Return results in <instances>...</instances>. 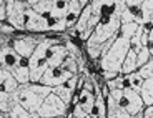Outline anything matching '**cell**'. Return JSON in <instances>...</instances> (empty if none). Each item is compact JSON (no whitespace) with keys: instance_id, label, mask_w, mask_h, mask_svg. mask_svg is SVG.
<instances>
[{"instance_id":"6da1fadb","label":"cell","mask_w":153,"mask_h":118,"mask_svg":"<svg viewBox=\"0 0 153 118\" xmlns=\"http://www.w3.org/2000/svg\"><path fill=\"white\" fill-rule=\"evenodd\" d=\"M138 27H140V23L137 22L122 23L120 32L117 35V40L108 48L107 53L102 55V68H103V72L105 70H111V72H120L122 70L123 62H125L126 55L131 48V37L135 35Z\"/></svg>"},{"instance_id":"7a4b0ae2","label":"cell","mask_w":153,"mask_h":118,"mask_svg":"<svg viewBox=\"0 0 153 118\" xmlns=\"http://www.w3.org/2000/svg\"><path fill=\"white\" fill-rule=\"evenodd\" d=\"M52 91H53L52 87H47L43 83H37V82H30V83L20 85L13 91V96H15L17 103L25 107L33 117H37L38 108L42 107V103L45 102V98Z\"/></svg>"},{"instance_id":"3957f363","label":"cell","mask_w":153,"mask_h":118,"mask_svg":"<svg viewBox=\"0 0 153 118\" xmlns=\"http://www.w3.org/2000/svg\"><path fill=\"white\" fill-rule=\"evenodd\" d=\"M58 43L55 38H40L37 50L33 52L30 58H28V65H30V76L32 82H40V78L43 76V73L48 70V50L52 45Z\"/></svg>"},{"instance_id":"277c9868","label":"cell","mask_w":153,"mask_h":118,"mask_svg":"<svg viewBox=\"0 0 153 118\" xmlns=\"http://www.w3.org/2000/svg\"><path fill=\"white\" fill-rule=\"evenodd\" d=\"M122 27V19L118 13H111L108 17H102L100 23L95 27L92 37L87 40V45H95V43H105L108 38L117 35Z\"/></svg>"},{"instance_id":"5b68a950","label":"cell","mask_w":153,"mask_h":118,"mask_svg":"<svg viewBox=\"0 0 153 118\" xmlns=\"http://www.w3.org/2000/svg\"><path fill=\"white\" fill-rule=\"evenodd\" d=\"M67 110H68V105L57 93L52 91L42 103V107L38 108L37 117H65Z\"/></svg>"},{"instance_id":"8992f818","label":"cell","mask_w":153,"mask_h":118,"mask_svg":"<svg viewBox=\"0 0 153 118\" xmlns=\"http://www.w3.org/2000/svg\"><path fill=\"white\" fill-rule=\"evenodd\" d=\"M7 2V20L12 27L15 28H25L27 22V2H20V0H5Z\"/></svg>"},{"instance_id":"52a82bcc","label":"cell","mask_w":153,"mask_h":118,"mask_svg":"<svg viewBox=\"0 0 153 118\" xmlns=\"http://www.w3.org/2000/svg\"><path fill=\"white\" fill-rule=\"evenodd\" d=\"M2 48H0V63H2V68L7 70H13L20 62L23 60V57L13 48V45H8L7 43V35H2Z\"/></svg>"},{"instance_id":"ba28073f","label":"cell","mask_w":153,"mask_h":118,"mask_svg":"<svg viewBox=\"0 0 153 118\" xmlns=\"http://www.w3.org/2000/svg\"><path fill=\"white\" fill-rule=\"evenodd\" d=\"M73 73L68 72L67 68H63V67H48V70H47L45 73H43V76L40 78V82L38 83H43L47 85V87H58V85L65 83L68 78H72Z\"/></svg>"},{"instance_id":"9c48e42d","label":"cell","mask_w":153,"mask_h":118,"mask_svg":"<svg viewBox=\"0 0 153 118\" xmlns=\"http://www.w3.org/2000/svg\"><path fill=\"white\" fill-rule=\"evenodd\" d=\"M120 105H123L130 115H137L145 110V102H143L140 91H135L131 88H125L123 90V96H122Z\"/></svg>"},{"instance_id":"30bf717a","label":"cell","mask_w":153,"mask_h":118,"mask_svg":"<svg viewBox=\"0 0 153 118\" xmlns=\"http://www.w3.org/2000/svg\"><path fill=\"white\" fill-rule=\"evenodd\" d=\"M38 43H40V38H37V37H28V35H27V37L13 38L12 45H13V48H15L23 58H30L32 55H33V52L37 50Z\"/></svg>"},{"instance_id":"8fae6325","label":"cell","mask_w":153,"mask_h":118,"mask_svg":"<svg viewBox=\"0 0 153 118\" xmlns=\"http://www.w3.org/2000/svg\"><path fill=\"white\" fill-rule=\"evenodd\" d=\"M25 28L32 32H45L48 28V19L40 15L38 12H35L32 7L27 8V22H25Z\"/></svg>"},{"instance_id":"7c38bea8","label":"cell","mask_w":153,"mask_h":118,"mask_svg":"<svg viewBox=\"0 0 153 118\" xmlns=\"http://www.w3.org/2000/svg\"><path fill=\"white\" fill-rule=\"evenodd\" d=\"M76 85H78V76L73 75L72 78H68V80L65 82V83L58 85V87L53 88V93H57L58 96H60L63 102L67 103V105H70V102H72L73 98V91H75Z\"/></svg>"},{"instance_id":"4fadbf2b","label":"cell","mask_w":153,"mask_h":118,"mask_svg":"<svg viewBox=\"0 0 153 118\" xmlns=\"http://www.w3.org/2000/svg\"><path fill=\"white\" fill-rule=\"evenodd\" d=\"M68 55H70V52H68V48H67V45L55 43V45H52L48 50V65L50 67H62Z\"/></svg>"},{"instance_id":"5bb4252c","label":"cell","mask_w":153,"mask_h":118,"mask_svg":"<svg viewBox=\"0 0 153 118\" xmlns=\"http://www.w3.org/2000/svg\"><path fill=\"white\" fill-rule=\"evenodd\" d=\"M107 118H131V115L113 96L107 95Z\"/></svg>"},{"instance_id":"9a60e30c","label":"cell","mask_w":153,"mask_h":118,"mask_svg":"<svg viewBox=\"0 0 153 118\" xmlns=\"http://www.w3.org/2000/svg\"><path fill=\"white\" fill-rule=\"evenodd\" d=\"M20 87L19 80H17L13 73L7 68H0V90L8 91V93H13L17 88Z\"/></svg>"},{"instance_id":"2e32d148","label":"cell","mask_w":153,"mask_h":118,"mask_svg":"<svg viewBox=\"0 0 153 118\" xmlns=\"http://www.w3.org/2000/svg\"><path fill=\"white\" fill-rule=\"evenodd\" d=\"M13 76L19 80L20 85H25V83H30L32 82V76H30V65H28V58H23L15 68L12 70Z\"/></svg>"},{"instance_id":"e0dca14e","label":"cell","mask_w":153,"mask_h":118,"mask_svg":"<svg viewBox=\"0 0 153 118\" xmlns=\"http://www.w3.org/2000/svg\"><path fill=\"white\" fill-rule=\"evenodd\" d=\"M76 103H78L80 107H83V110L87 111L88 115H92L93 108H95V103H97V96L93 95L92 90H87V88H83V90L80 91L78 98H76Z\"/></svg>"},{"instance_id":"ac0fdd59","label":"cell","mask_w":153,"mask_h":118,"mask_svg":"<svg viewBox=\"0 0 153 118\" xmlns=\"http://www.w3.org/2000/svg\"><path fill=\"white\" fill-rule=\"evenodd\" d=\"M137 70H138V53L133 48H130V52H128V55H126L125 62H123V65H122L120 73H122V75H128V73H133V72H137Z\"/></svg>"},{"instance_id":"d6986e66","label":"cell","mask_w":153,"mask_h":118,"mask_svg":"<svg viewBox=\"0 0 153 118\" xmlns=\"http://www.w3.org/2000/svg\"><path fill=\"white\" fill-rule=\"evenodd\" d=\"M92 15H93L92 4H88L87 7H83L80 17H78V20H76V23H75V28L78 30V35H80L83 30H87V25H88V22H90V19H92Z\"/></svg>"},{"instance_id":"ffe728a7","label":"cell","mask_w":153,"mask_h":118,"mask_svg":"<svg viewBox=\"0 0 153 118\" xmlns=\"http://www.w3.org/2000/svg\"><path fill=\"white\" fill-rule=\"evenodd\" d=\"M143 82H145V78H143L142 75H140V72H133V73H128V75H125V88H131V90L135 91H140L143 87Z\"/></svg>"},{"instance_id":"44dd1931","label":"cell","mask_w":153,"mask_h":118,"mask_svg":"<svg viewBox=\"0 0 153 118\" xmlns=\"http://www.w3.org/2000/svg\"><path fill=\"white\" fill-rule=\"evenodd\" d=\"M15 105H17V100H15V96H13V93L0 90V111H2V113H8Z\"/></svg>"},{"instance_id":"7402d4cb","label":"cell","mask_w":153,"mask_h":118,"mask_svg":"<svg viewBox=\"0 0 153 118\" xmlns=\"http://www.w3.org/2000/svg\"><path fill=\"white\" fill-rule=\"evenodd\" d=\"M82 10H83V7H82L76 0H72V2H70L68 10H67V15H65L67 22H68V27H72L73 23H76V20H78V17H80Z\"/></svg>"},{"instance_id":"603a6c76","label":"cell","mask_w":153,"mask_h":118,"mask_svg":"<svg viewBox=\"0 0 153 118\" xmlns=\"http://www.w3.org/2000/svg\"><path fill=\"white\" fill-rule=\"evenodd\" d=\"M140 95H142L145 105H153V76L152 78H146L143 82V87L140 90Z\"/></svg>"},{"instance_id":"cb8c5ba5","label":"cell","mask_w":153,"mask_h":118,"mask_svg":"<svg viewBox=\"0 0 153 118\" xmlns=\"http://www.w3.org/2000/svg\"><path fill=\"white\" fill-rule=\"evenodd\" d=\"M140 10H142L143 25H145V23H152L153 25V0H143Z\"/></svg>"},{"instance_id":"d4e9b609","label":"cell","mask_w":153,"mask_h":118,"mask_svg":"<svg viewBox=\"0 0 153 118\" xmlns=\"http://www.w3.org/2000/svg\"><path fill=\"white\" fill-rule=\"evenodd\" d=\"M8 118H35L25 107H22L20 103H17L15 107L8 111Z\"/></svg>"},{"instance_id":"484cf974","label":"cell","mask_w":153,"mask_h":118,"mask_svg":"<svg viewBox=\"0 0 153 118\" xmlns=\"http://www.w3.org/2000/svg\"><path fill=\"white\" fill-rule=\"evenodd\" d=\"M143 30H145V25H140V27L137 28V32H135V35L131 37V48H133L135 52H137V53L143 48V43H142V35H143Z\"/></svg>"},{"instance_id":"4316f807","label":"cell","mask_w":153,"mask_h":118,"mask_svg":"<svg viewBox=\"0 0 153 118\" xmlns=\"http://www.w3.org/2000/svg\"><path fill=\"white\" fill-rule=\"evenodd\" d=\"M138 72H140V75H142L145 80H146V78H152V76H153V57L150 58L143 67H140Z\"/></svg>"},{"instance_id":"83f0119b","label":"cell","mask_w":153,"mask_h":118,"mask_svg":"<svg viewBox=\"0 0 153 118\" xmlns=\"http://www.w3.org/2000/svg\"><path fill=\"white\" fill-rule=\"evenodd\" d=\"M63 68H67L68 72H72L73 75H78V65H76V58L72 57V55H68L67 57V60L63 62V65H62Z\"/></svg>"},{"instance_id":"f1b7e54d","label":"cell","mask_w":153,"mask_h":118,"mask_svg":"<svg viewBox=\"0 0 153 118\" xmlns=\"http://www.w3.org/2000/svg\"><path fill=\"white\" fill-rule=\"evenodd\" d=\"M107 87H108V90H115V88H125L126 85H125V75H122L120 73L117 78H113V80H108L107 82Z\"/></svg>"},{"instance_id":"f546056e","label":"cell","mask_w":153,"mask_h":118,"mask_svg":"<svg viewBox=\"0 0 153 118\" xmlns=\"http://www.w3.org/2000/svg\"><path fill=\"white\" fill-rule=\"evenodd\" d=\"M150 58H152L150 48H148V47H143V48L138 52V68H140V67H143V65L150 60Z\"/></svg>"},{"instance_id":"4dcf8cb0","label":"cell","mask_w":153,"mask_h":118,"mask_svg":"<svg viewBox=\"0 0 153 118\" xmlns=\"http://www.w3.org/2000/svg\"><path fill=\"white\" fill-rule=\"evenodd\" d=\"M120 19H122V23H131V22H135V15H133V12H131V8L126 7L125 10L122 12Z\"/></svg>"},{"instance_id":"1f68e13d","label":"cell","mask_w":153,"mask_h":118,"mask_svg":"<svg viewBox=\"0 0 153 118\" xmlns=\"http://www.w3.org/2000/svg\"><path fill=\"white\" fill-rule=\"evenodd\" d=\"M73 117H75V118H85V117H88V113L83 110V107H80L78 103H75V110H73Z\"/></svg>"},{"instance_id":"d6a6232c","label":"cell","mask_w":153,"mask_h":118,"mask_svg":"<svg viewBox=\"0 0 153 118\" xmlns=\"http://www.w3.org/2000/svg\"><path fill=\"white\" fill-rule=\"evenodd\" d=\"M67 48H68V52H70V55L72 57H75V58H80V53H78V48H76L75 45H73L70 40H67ZM82 60V58H80Z\"/></svg>"},{"instance_id":"836d02e7","label":"cell","mask_w":153,"mask_h":118,"mask_svg":"<svg viewBox=\"0 0 153 118\" xmlns=\"http://www.w3.org/2000/svg\"><path fill=\"white\" fill-rule=\"evenodd\" d=\"M7 2H5V0H2V2H0V20H2V22H5V20H7Z\"/></svg>"},{"instance_id":"e575fe53","label":"cell","mask_w":153,"mask_h":118,"mask_svg":"<svg viewBox=\"0 0 153 118\" xmlns=\"http://www.w3.org/2000/svg\"><path fill=\"white\" fill-rule=\"evenodd\" d=\"M120 75V72H111V70H105L103 72V78L105 80H113V78H117V76Z\"/></svg>"},{"instance_id":"d590c367","label":"cell","mask_w":153,"mask_h":118,"mask_svg":"<svg viewBox=\"0 0 153 118\" xmlns=\"http://www.w3.org/2000/svg\"><path fill=\"white\" fill-rule=\"evenodd\" d=\"M13 30H15V27H12L10 23H4L2 27H0V32H2V35H8V33H13Z\"/></svg>"},{"instance_id":"8d00e7d4","label":"cell","mask_w":153,"mask_h":118,"mask_svg":"<svg viewBox=\"0 0 153 118\" xmlns=\"http://www.w3.org/2000/svg\"><path fill=\"white\" fill-rule=\"evenodd\" d=\"M142 4H143V0H126V7H128V8L140 7Z\"/></svg>"},{"instance_id":"74e56055","label":"cell","mask_w":153,"mask_h":118,"mask_svg":"<svg viewBox=\"0 0 153 118\" xmlns=\"http://www.w3.org/2000/svg\"><path fill=\"white\" fill-rule=\"evenodd\" d=\"M143 118H153V105H146L143 110Z\"/></svg>"},{"instance_id":"f35d334b","label":"cell","mask_w":153,"mask_h":118,"mask_svg":"<svg viewBox=\"0 0 153 118\" xmlns=\"http://www.w3.org/2000/svg\"><path fill=\"white\" fill-rule=\"evenodd\" d=\"M150 48V53H152V57H153V28L150 30V38H148V45H146Z\"/></svg>"},{"instance_id":"ab89813d","label":"cell","mask_w":153,"mask_h":118,"mask_svg":"<svg viewBox=\"0 0 153 118\" xmlns=\"http://www.w3.org/2000/svg\"><path fill=\"white\" fill-rule=\"evenodd\" d=\"M76 2H78V4L82 5V7H87V5L90 4V2H88V0H76Z\"/></svg>"},{"instance_id":"60d3db41","label":"cell","mask_w":153,"mask_h":118,"mask_svg":"<svg viewBox=\"0 0 153 118\" xmlns=\"http://www.w3.org/2000/svg\"><path fill=\"white\" fill-rule=\"evenodd\" d=\"M131 118H143V111H140L137 115H131Z\"/></svg>"},{"instance_id":"b9f144b4","label":"cell","mask_w":153,"mask_h":118,"mask_svg":"<svg viewBox=\"0 0 153 118\" xmlns=\"http://www.w3.org/2000/svg\"><path fill=\"white\" fill-rule=\"evenodd\" d=\"M35 118H65V117H35Z\"/></svg>"},{"instance_id":"7bdbcfd3","label":"cell","mask_w":153,"mask_h":118,"mask_svg":"<svg viewBox=\"0 0 153 118\" xmlns=\"http://www.w3.org/2000/svg\"><path fill=\"white\" fill-rule=\"evenodd\" d=\"M98 118H107V113H105V115H100Z\"/></svg>"},{"instance_id":"ee69618b","label":"cell","mask_w":153,"mask_h":118,"mask_svg":"<svg viewBox=\"0 0 153 118\" xmlns=\"http://www.w3.org/2000/svg\"><path fill=\"white\" fill-rule=\"evenodd\" d=\"M20 2H27V0H20Z\"/></svg>"},{"instance_id":"f6af8a7d","label":"cell","mask_w":153,"mask_h":118,"mask_svg":"<svg viewBox=\"0 0 153 118\" xmlns=\"http://www.w3.org/2000/svg\"><path fill=\"white\" fill-rule=\"evenodd\" d=\"M68 2H72V0H68Z\"/></svg>"},{"instance_id":"bcb514c9","label":"cell","mask_w":153,"mask_h":118,"mask_svg":"<svg viewBox=\"0 0 153 118\" xmlns=\"http://www.w3.org/2000/svg\"><path fill=\"white\" fill-rule=\"evenodd\" d=\"M152 27H153V25H152Z\"/></svg>"}]
</instances>
